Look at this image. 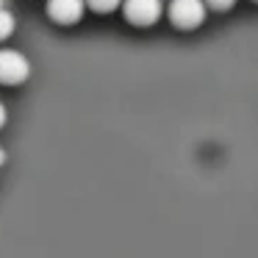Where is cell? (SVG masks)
Segmentation results:
<instances>
[{"instance_id": "6da1fadb", "label": "cell", "mask_w": 258, "mask_h": 258, "mask_svg": "<svg viewBox=\"0 0 258 258\" xmlns=\"http://www.w3.org/2000/svg\"><path fill=\"white\" fill-rule=\"evenodd\" d=\"M169 20L183 31L200 28L203 20H206V3L203 0H172L169 3Z\"/></svg>"}, {"instance_id": "7a4b0ae2", "label": "cell", "mask_w": 258, "mask_h": 258, "mask_svg": "<svg viewBox=\"0 0 258 258\" xmlns=\"http://www.w3.org/2000/svg\"><path fill=\"white\" fill-rule=\"evenodd\" d=\"M31 75V61L20 50H0V84H23Z\"/></svg>"}, {"instance_id": "3957f363", "label": "cell", "mask_w": 258, "mask_h": 258, "mask_svg": "<svg viewBox=\"0 0 258 258\" xmlns=\"http://www.w3.org/2000/svg\"><path fill=\"white\" fill-rule=\"evenodd\" d=\"M161 0H125V17L139 28L153 25L161 17Z\"/></svg>"}, {"instance_id": "277c9868", "label": "cell", "mask_w": 258, "mask_h": 258, "mask_svg": "<svg viewBox=\"0 0 258 258\" xmlns=\"http://www.w3.org/2000/svg\"><path fill=\"white\" fill-rule=\"evenodd\" d=\"M86 0H47V14L58 25H73L84 17Z\"/></svg>"}, {"instance_id": "5b68a950", "label": "cell", "mask_w": 258, "mask_h": 258, "mask_svg": "<svg viewBox=\"0 0 258 258\" xmlns=\"http://www.w3.org/2000/svg\"><path fill=\"white\" fill-rule=\"evenodd\" d=\"M14 25H17L14 14L9 12V9H0V42H3V39H9V36L14 34Z\"/></svg>"}, {"instance_id": "8992f818", "label": "cell", "mask_w": 258, "mask_h": 258, "mask_svg": "<svg viewBox=\"0 0 258 258\" xmlns=\"http://www.w3.org/2000/svg\"><path fill=\"white\" fill-rule=\"evenodd\" d=\"M119 3H122V0H86V6L97 14H111Z\"/></svg>"}, {"instance_id": "52a82bcc", "label": "cell", "mask_w": 258, "mask_h": 258, "mask_svg": "<svg viewBox=\"0 0 258 258\" xmlns=\"http://www.w3.org/2000/svg\"><path fill=\"white\" fill-rule=\"evenodd\" d=\"M206 3H208L211 9H217V12H228V9L233 6L236 0H206Z\"/></svg>"}, {"instance_id": "ba28073f", "label": "cell", "mask_w": 258, "mask_h": 258, "mask_svg": "<svg viewBox=\"0 0 258 258\" xmlns=\"http://www.w3.org/2000/svg\"><path fill=\"white\" fill-rule=\"evenodd\" d=\"M3 125H6V106L0 103V128H3Z\"/></svg>"}, {"instance_id": "9c48e42d", "label": "cell", "mask_w": 258, "mask_h": 258, "mask_svg": "<svg viewBox=\"0 0 258 258\" xmlns=\"http://www.w3.org/2000/svg\"><path fill=\"white\" fill-rule=\"evenodd\" d=\"M3 164H6V150L0 147V167H3Z\"/></svg>"}, {"instance_id": "30bf717a", "label": "cell", "mask_w": 258, "mask_h": 258, "mask_svg": "<svg viewBox=\"0 0 258 258\" xmlns=\"http://www.w3.org/2000/svg\"><path fill=\"white\" fill-rule=\"evenodd\" d=\"M0 9H6V0H0Z\"/></svg>"}]
</instances>
